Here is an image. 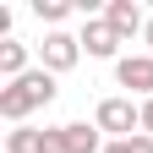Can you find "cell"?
I'll use <instances>...</instances> for the list:
<instances>
[{
    "label": "cell",
    "instance_id": "2",
    "mask_svg": "<svg viewBox=\"0 0 153 153\" xmlns=\"http://www.w3.org/2000/svg\"><path fill=\"white\" fill-rule=\"evenodd\" d=\"M44 153H104V142H99V126H88V120L49 126V131H44Z\"/></svg>",
    "mask_w": 153,
    "mask_h": 153
},
{
    "label": "cell",
    "instance_id": "4",
    "mask_svg": "<svg viewBox=\"0 0 153 153\" xmlns=\"http://www.w3.org/2000/svg\"><path fill=\"white\" fill-rule=\"evenodd\" d=\"M76 60H82V38H71V33H49L44 38V71H71Z\"/></svg>",
    "mask_w": 153,
    "mask_h": 153
},
{
    "label": "cell",
    "instance_id": "14",
    "mask_svg": "<svg viewBox=\"0 0 153 153\" xmlns=\"http://www.w3.org/2000/svg\"><path fill=\"white\" fill-rule=\"evenodd\" d=\"M142 38H148V49H153V16H148V33H142Z\"/></svg>",
    "mask_w": 153,
    "mask_h": 153
},
{
    "label": "cell",
    "instance_id": "8",
    "mask_svg": "<svg viewBox=\"0 0 153 153\" xmlns=\"http://www.w3.org/2000/svg\"><path fill=\"white\" fill-rule=\"evenodd\" d=\"M0 76H6V82L27 76V49L16 44V38H6V44H0Z\"/></svg>",
    "mask_w": 153,
    "mask_h": 153
},
{
    "label": "cell",
    "instance_id": "12",
    "mask_svg": "<svg viewBox=\"0 0 153 153\" xmlns=\"http://www.w3.org/2000/svg\"><path fill=\"white\" fill-rule=\"evenodd\" d=\"M142 131L153 137V99H142Z\"/></svg>",
    "mask_w": 153,
    "mask_h": 153
},
{
    "label": "cell",
    "instance_id": "6",
    "mask_svg": "<svg viewBox=\"0 0 153 153\" xmlns=\"http://www.w3.org/2000/svg\"><path fill=\"white\" fill-rule=\"evenodd\" d=\"M120 44H126V38L115 33V27L104 22V16H88V27H82V49H88V55H99V60H109V55L120 49Z\"/></svg>",
    "mask_w": 153,
    "mask_h": 153
},
{
    "label": "cell",
    "instance_id": "1",
    "mask_svg": "<svg viewBox=\"0 0 153 153\" xmlns=\"http://www.w3.org/2000/svg\"><path fill=\"white\" fill-rule=\"evenodd\" d=\"M49 99H55V71L38 66V71H27V76L0 88V115L6 120H27L33 109H49Z\"/></svg>",
    "mask_w": 153,
    "mask_h": 153
},
{
    "label": "cell",
    "instance_id": "3",
    "mask_svg": "<svg viewBox=\"0 0 153 153\" xmlns=\"http://www.w3.org/2000/svg\"><path fill=\"white\" fill-rule=\"evenodd\" d=\"M93 126H99V131H115L120 142H131V137L142 131V104H131V99H104L99 115H93Z\"/></svg>",
    "mask_w": 153,
    "mask_h": 153
},
{
    "label": "cell",
    "instance_id": "13",
    "mask_svg": "<svg viewBox=\"0 0 153 153\" xmlns=\"http://www.w3.org/2000/svg\"><path fill=\"white\" fill-rule=\"evenodd\" d=\"M104 153H126V142H109V148H104Z\"/></svg>",
    "mask_w": 153,
    "mask_h": 153
},
{
    "label": "cell",
    "instance_id": "11",
    "mask_svg": "<svg viewBox=\"0 0 153 153\" xmlns=\"http://www.w3.org/2000/svg\"><path fill=\"white\" fill-rule=\"evenodd\" d=\"M126 153H153V137H148V131H137V137L126 142Z\"/></svg>",
    "mask_w": 153,
    "mask_h": 153
},
{
    "label": "cell",
    "instance_id": "10",
    "mask_svg": "<svg viewBox=\"0 0 153 153\" xmlns=\"http://www.w3.org/2000/svg\"><path fill=\"white\" fill-rule=\"evenodd\" d=\"M33 11L44 16V22H66V11H71V0H38Z\"/></svg>",
    "mask_w": 153,
    "mask_h": 153
},
{
    "label": "cell",
    "instance_id": "5",
    "mask_svg": "<svg viewBox=\"0 0 153 153\" xmlns=\"http://www.w3.org/2000/svg\"><path fill=\"white\" fill-rule=\"evenodd\" d=\"M115 82L131 93H153V55H126L115 60Z\"/></svg>",
    "mask_w": 153,
    "mask_h": 153
},
{
    "label": "cell",
    "instance_id": "9",
    "mask_svg": "<svg viewBox=\"0 0 153 153\" xmlns=\"http://www.w3.org/2000/svg\"><path fill=\"white\" fill-rule=\"evenodd\" d=\"M6 153H44V131H33V126L6 131Z\"/></svg>",
    "mask_w": 153,
    "mask_h": 153
},
{
    "label": "cell",
    "instance_id": "7",
    "mask_svg": "<svg viewBox=\"0 0 153 153\" xmlns=\"http://www.w3.org/2000/svg\"><path fill=\"white\" fill-rule=\"evenodd\" d=\"M104 22L120 33V38L148 33V22H142V6H137V0H109V6H104Z\"/></svg>",
    "mask_w": 153,
    "mask_h": 153
}]
</instances>
